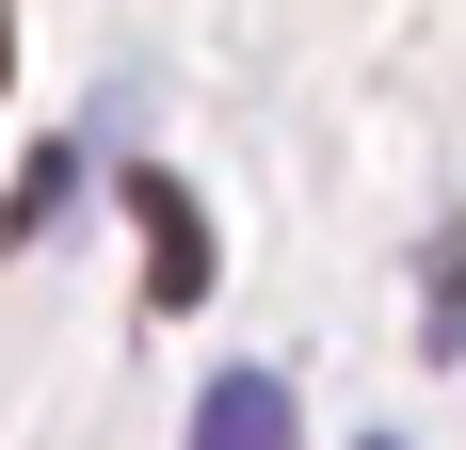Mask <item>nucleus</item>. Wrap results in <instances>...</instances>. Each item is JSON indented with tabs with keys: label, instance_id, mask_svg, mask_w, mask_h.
I'll return each mask as SVG.
<instances>
[{
	"label": "nucleus",
	"instance_id": "1",
	"mask_svg": "<svg viewBox=\"0 0 466 450\" xmlns=\"http://www.w3.org/2000/svg\"><path fill=\"white\" fill-rule=\"evenodd\" d=\"M129 225H145V290H161V306H193V290H209V210L145 161V178H129Z\"/></svg>",
	"mask_w": 466,
	"mask_h": 450
},
{
	"label": "nucleus",
	"instance_id": "2",
	"mask_svg": "<svg viewBox=\"0 0 466 450\" xmlns=\"http://www.w3.org/2000/svg\"><path fill=\"white\" fill-rule=\"evenodd\" d=\"M193 450H289V386L274 370H226V386L193 403Z\"/></svg>",
	"mask_w": 466,
	"mask_h": 450
},
{
	"label": "nucleus",
	"instance_id": "3",
	"mask_svg": "<svg viewBox=\"0 0 466 450\" xmlns=\"http://www.w3.org/2000/svg\"><path fill=\"white\" fill-rule=\"evenodd\" d=\"M419 338H466V241H434V258H419Z\"/></svg>",
	"mask_w": 466,
	"mask_h": 450
},
{
	"label": "nucleus",
	"instance_id": "4",
	"mask_svg": "<svg viewBox=\"0 0 466 450\" xmlns=\"http://www.w3.org/2000/svg\"><path fill=\"white\" fill-rule=\"evenodd\" d=\"M370 450H402V435H370Z\"/></svg>",
	"mask_w": 466,
	"mask_h": 450
}]
</instances>
